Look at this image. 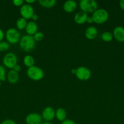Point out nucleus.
<instances>
[{"label": "nucleus", "mask_w": 124, "mask_h": 124, "mask_svg": "<svg viewBox=\"0 0 124 124\" xmlns=\"http://www.w3.org/2000/svg\"><path fill=\"white\" fill-rule=\"evenodd\" d=\"M41 124H52L50 122H42Z\"/></svg>", "instance_id": "35"}, {"label": "nucleus", "mask_w": 124, "mask_h": 124, "mask_svg": "<svg viewBox=\"0 0 124 124\" xmlns=\"http://www.w3.org/2000/svg\"><path fill=\"white\" fill-rule=\"evenodd\" d=\"M75 75L77 78L80 81H87L91 77V71L86 67L80 66L76 69V73Z\"/></svg>", "instance_id": "7"}, {"label": "nucleus", "mask_w": 124, "mask_h": 124, "mask_svg": "<svg viewBox=\"0 0 124 124\" xmlns=\"http://www.w3.org/2000/svg\"><path fill=\"white\" fill-rule=\"evenodd\" d=\"M1 82L0 81V87H1Z\"/></svg>", "instance_id": "36"}, {"label": "nucleus", "mask_w": 124, "mask_h": 124, "mask_svg": "<svg viewBox=\"0 0 124 124\" xmlns=\"http://www.w3.org/2000/svg\"><path fill=\"white\" fill-rule=\"evenodd\" d=\"M38 2L42 7L45 8H52L54 7L57 1L55 0H39Z\"/></svg>", "instance_id": "19"}, {"label": "nucleus", "mask_w": 124, "mask_h": 124, "mask_svg": "<svg viewBox=\"0 0 124 124\" xmlns=\"http://www.w3.org/2000/svg\"><path fill=\"white\" fill-rule=\"evenodd\" d=\"M42 116L36 113H31L26 116L25 122L26 124H41L42 123Z\"/></svg>", "instance_id": "9"}, {"label": "nucleus", "mask_w": 124, "mask_h": 124, "mask_svg": "<svg viewBox=\"0 0 124 124\" xmlns=\"http://www.w3.org/2000/svg\"><path fill=\"white\" fill-rule=\"evenodd\" d=\"M67 113L63 108H58L55 111V117L60 122H63L66 119Z\"/></svg>", "instance_id": "17"}, {"label": "nucleus", "mask_w": 124, "mask_h": 124, "mask_svg": "<svg viewBox=\"0 0 124 124\" xmlns=\"http://www.w3.org/2000/svg\"><path fill=\"white\" fill-rule=\"evenodd\" d=\"M4 66L10 70L14 68L17 64H18V58L17 55L13 52H9L6 53L2 59Z\"/></svg>", "instance_id": "6"}, {"label": "nucleus", "mask_w": 124, "mask_h": 124, "mask_svg": "<svg viewBox=\"0 0 124 124\" xmlns=\"http://www.w3.org/2000/svg\"><path fill=\"white\" fill-rule=\"evenodd\" d=\"M6 70L4 66L0 65V81H5L6 80Z\"/></svg>", "instance_id": "22"}, {"label": "nucleus", "mask_w": 124, "mask_h": 124, "mask_svg": "<svg viewBox=\"0 0 124 124\" xmlns=\"http://www.w3.org/2000/svg\"><path fill=\"white\" fill-rule=\"evenodd\" d=\"M86 22L89 24H91V23H94V19H93V17L92 16H88L87 18V20H86Z\"/></svg>", "instance_id": "29"}, {"label": "nucleus", "mask_w": 124, "mask_h": 124, "mask_svg": "<svg viewBox=\"0 0 124 124\" xmlns=\"http://www.w3.org/2000/svg\"><path fill=\"white\" fill-rule=\"evenodd\" d=\"M61 124H76L75 122L74 121L71 119H66L64 120V121L62 122Z\"/></svg>", "instance_id": "27"}, {"label": "nucleus", "mask_w": 124, "mask_h": 124, "mask_svg": "<svg viewBox=\"0 0 124 124\" xmlns=\"http://www.w3.org/2000/svg\"><path fill=\"white\" fill-rule=\"evenodd\" d=\"M34 39L36 42H40L44 38V34L41 31H37L35 35L33 36Z\"/></svg>", "instance_id": "24"}, {"label": "nucleus", "mask_w": 124, "mask_h": 124, "mask_svg": "<svg viewBox=\"0 0 124 124\" xmlns=\"http://www.w3.org/2000/svg\"><path fill=\"white\" fill-rule=\"evenodd\" d=\"M113 37L117 41L124 42V27L122 26L115 27L113 30Z\"/></svg>", "instance_id": "11"}, {"label": "nucleus", "mask_w": 124, "mask_h": 124, "mask_svg": "<svg viewBox=\"0 0 124 124\" xmlns=\"http://www.w3.org/2000/svg\"><path fill=\"white\" fill-rule=\"evenodd\" d=\"M4 36H5L4 32L3 30H2V29H0V42L2 41Z\"/></svg>", "instance_id": "30"}, {"label": "nucleus", "mask_w": 124, "mask_h": 124, "mask_svg": "<svg viewBox=\"0 0 124 124\" xmlns=\"http://www.w3.org/2000/svg\"><path fill=\"white\" fill-rule=\"evenodd\" d=\"M1 124H17V122H16L15 121H13V120L8 119H6L4 120V121H2Z\"/></svg>", "instance_id": "26"}, {"label": "nucleus", "mask_w": 124, "mask_h": 124, "mask_svg": "<svg viewBox=\"0 0 124 124\" xmlns=\"http://www.w3.org/2000/svg\"><path fill=\"white\" fill-rule=\"evenodd\" d=\"M35 0H26V4H28L32 5V4L34 3L35 2Z\"/></svg>", "instance_id": "33"}, {"label": "nucleus", "mask_w": 124, "mask_h": 124, "mask_svg": "<svg viewBox=\"0 0 124 124\" xmlns=\"http://www.w3.org/2000/svg\"><path fill=\"white\" fill-rule=\"evenodd\" d=\"M38 27L36 22L31 21H29L27 23L25 30L28 35L34 36L38 31Z\"/></svg>", "instance_id": "14"}, {"label": "nucleus", "mask_w": 124, "mask_h": 124, "mask_svg": "<svg viewBox=\"0 0 124 124\" xmlns=\"http://www.w3.org/2000/svg\"><path fill=\"white\" fill-rule=\"evenodd\" d=\"M71 72V73L73 74V75H75V73H76V69H72Z\"/></svg>", "instance_id": "34"}, {"label": "nucleus", "mask_w": 124, "mask_h": 124, "mask_svg": "<svg viewBox=\"0 0 124 124\" xmlns=\"http://www.w3.org/2000/svg\"><path fill=\"white\" fill-rule=\"evenodd\" d=\"M13 5L16 7H21L23 4H24V1L23 0H13L12 1Z\"/></svg>", "instance_id": "25"}, {"label": "nucleus", "mask_w": 124, "mask_h": 124, "mask_svg": "<svg viewBox=\"0 0 124 124\" xmlns=\"http://www.w3.org/2000/svg\"><path fill=\"white\" fill-rule=\"evenodd\" d=\"M13 70H15V71H17V73H19V71H21V66L17 64V65L14 67V68L13 69Z\"/></svg>", "instance_id": "28"}, {"label": "nucleus", "mask_w": 124, "mask_h": 124, "mask_svg": "<svg viewBox=\"0 0 124 124\" xmlns=\"http://www.w3.org/2000/svg\"><path fill=\"white\" fill-rule=\"evenodd\" d=\"M26 74L29 79L35 81H40L44 77L43 70L40 67L35 65L28 68Z\"/></svg>", "instance_id": "3"}, {"label": "nucleus", "mask_w": 124, "mask_h": 124, "mask_svg": "<svg viewBox=\"0 0 124 124\" xmlns=\"http://www.w3.org/2000/svg\"><path fill=\"white\" fill-rule=\"evenodd\" d=\"M5 37L7 40V42H9L10 44L12 45L17 44L18 42H19L21 38L19 31L15 28H10L7 29L5 33Z\"/></svg>", "instance_id": "4"}, {"label": "nucleus", "mask_w": 124, "mask_h": 124, "mask_svg": "<svg viewBox=\"0 0 124 124\" xmlns=\"http://www.w3.org/2000/svg\"><path fill=\"white\" fill-rule=\"evenodd\" d=\"M27 21L24 18H18L16 22V25H17V30H22L23 29H25L26 27V25L27 24Z\"/></svg>", "instance_id": "20"}, {"label": "nucleus", "mask_w": 124, "mask_h": 124, "mask_svg": "<svg viewBox=\"0 0 124 124\" xmlns=\"http://www.w3.org/2000/svg\"><path fill=\"white\" fill-rule=\"evenodd\" d=\"M6 78L9 83L15 84H17L19 81V74L12 69V70H9V71L7 73Z\"/></svg>", "instance_id": "16"}, {"label": "nucleus", "mask_w": 124, "mask_h": 124, "mask_svg": "<svg viewBox=\"0 0 124 124\" xmlns=\"http://www.w3.org/2000/svg\"><path fill=\"white\" fill-rule=\"evenodd\" d=\"M19 46L22 50L26 52H30L35 48L36 46V41L34 39L33 36L24 35L20 38Z\"/></svg>", "instance_id": "1"}, {"label": "nucleus", "mask_w": 124, "mask_h": 124, "mask_svg": "<svg viewBox=\"0 0 124 124\" xmlns=\"http://www.w3.org/2000/svg\"><path fill=\"white\" fill-rule=\"evenodd\" d=\"M119 5H120V7L123 10H124V0H121L119 2Z\"/></svg>", "instance_id": "32"}, {"label": "nucleus", "mask_w": 124, "mask_h": 124, "mask_svg": "<svg viewBox=\"0 0 124 124\" xmlns=\"http://www.w3.org/2000/svg\"><path fill=\"white\" fill-rule=\"evenodd\" d=\"M10 48V44L7 41H1L0 42V52H6Z\"/></svg>", "instance_id": "23"}, {"label": "nucleus", "mask_w": 124, "mask_h": 124, "mask_svg": "<svg viewBox=\"0 0 124 124\" xmlns=\"http://www.w3.org/2000/svg\"><path fill=\"white\" fill-rule=\"evenodd\" d=\"M41 116L45 122H50L55 117V111L51 107H47L43 110Z\"/></svg>", "instance_id": "10"}, {"label": "nucleus", "mask_w": 124, "mask_h": 124, "mask_svg": "<svg viewBox=\"0 0 124 124\" xmlns=\"http://www.w3.org/2000/svg\"><path fill=\"white\" fill-rule=\"evenodd\" d=\"M77 7V4L76 1L74 0H68L65 1L63 4V8L64 12L67 13H72L76 10Z\"/></svg>", "instance_id": "12"}, {"label": "nucleus", "mask_w": 124, "mask_h": 124, "mask_svg": "<svg viewBox=\"0 0 124 124\" xmlns=\"http://www.w3.org/2000/svg\"><path fill=\"white\" fill-rule=\"evenodd\" d=\"M80 10L85 13H94L98 7L97 2L94 0H81L79 2Z\"/></svg>", "instance_id": "2"}, {"label": "nucleus", "mask_w": 124, "mask_h": 124, "mask_svg": "<svg viewBox=\"0 0 124 124\" xmlns=\"http://www.w3.org/2000/svg\"><path fill=\"white\" fill-rule=\"evenodd\" d=\"M98 35V30L94 26H90L86 29L85 32V36L88 39L93 40L97 37Z\"/></svg>", "instance_id": "13"}, {"label": "nucleus", "mask_w": 124, "mask_h": 124, "mask_svg": "<svg viewBox=\"0 0 124 124\" xmlns=\"http://www.w3.org/2000/svg\"><path fill=\"white\" fill-rule=\"evenodd\" d=\"M38 18H39L38 16L36 14H35V13H34V15L32 16V17L31 19H32L33 21H35H35H37L38 19Z\"/></svg>", "instance_id": "31"}, {"label": "nucleus", "mask_w": 124, "mask_h": 124, "mask_svg": "<svg viewBox=\"0 0 124 124\" xmlns=\"http://www.w3.org/2000/svg\"><path fill=\"white\" fill-rule=\"evenodd\" d=\"M19 13L22 18H24L26 20L31 19L32 16L34 15V8L32 5L28 4H24L19 9Z\"/></svg>", "instance_id": "8"}, {"label": "nucleus", "mask_w": 124, "mask_h": 124, "mask_svg": "<svg viewBox=\"0 0 124 124\" xmlns=\"http://www.w3.org/2000/svg\"><path fill=\"white\" fill-rule=\"evenodd\" d=\"M92 16L93 17L95 23L97 24H102L108 21L109 18V14L104 8H97L94 12Z\"/></svg>", "instance_id": "5"}, {"label": "nucleus", "mask_w": 124, "mask_h": 124, "mask_svg": "<svg viewBox=\"0 0 124 124\" xmlns=\"http://www.w3.org/2000/svg\"><path fill=\"white\" fill-rule=\"evenodd\" d=\"M23 63L27 67H31L34 66L35 64V59L32 56L30 55V54H27L23 58Z\"/></svg>", "instance_id": "18"}, {"label": "nucleus", "mask_w": 124, "mask_h": 124, "mask_svg": "<svg viewBox=\"0 0 124 124\" xmlns=\"http://www.w3.org/2000/svg\"><path fill=\"white\" fill-rule=\"evenodd\" d=\"M88 16L87 13H85L82 11H80V12H77L74 16V21H75V23L79 24V25L83 24L86 22Z\"/></svg>", "instance_id": "15"}, {"label": "nucleus", "mask_w": 124, "mask_h": 124, "mask_svg": "<svg viewBox=\"0 0 124 124\" xmlns=\"http://www.w3.org/2000/svg\"><path fill=\"white\" fill-rule=\"evenodd\" d=\"M113 35L109 31H104L101 35V38L105 42H110L113 39Z\"/></svg>", "instance_id": "21"}]
</instances>
